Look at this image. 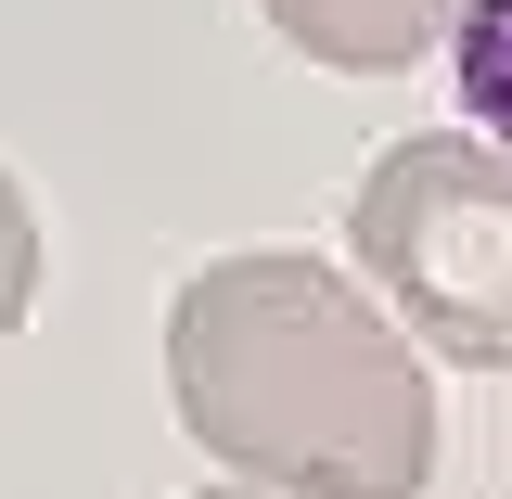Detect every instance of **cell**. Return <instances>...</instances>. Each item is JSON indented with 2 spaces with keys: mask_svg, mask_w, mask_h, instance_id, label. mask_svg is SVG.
<instances>
[{
  "mask_svg": "<svg viewBox=\"0 0 512 499\" xmlns=\"http://www.w3.org/2000/svg\"><path fill=\"white\" fill-rule=\"evenodd\" d=\"M167 397L269 499H423V346L320 256H218L167 295Z\"/></svg>",
  "mask_w": 512,
  "mask_h": 499,
  "instance_id": "cell-1",
  "label": "cell"
},
{
  "mask_svg": "<svg viewBox=\"0 0 512 499\" xmlns=\"http://www.w3.org/2000/svg\"><path fill=\"white\" fill-rule=\"evenodd\" d=\"M26 308H39V218H26V180L0 167V346L26 333Z\"/></svg>",
  "mask_w": 512,
  "mask_h": 499,
  "instance_id": "cell-5",
  "label": "cell"
},
{
  "mask_svg": "<svg viewBox=\"0 0 512 499\" xmlns=\"http://www.w3.org/2000/svg\"><path fill=\"white\" fill-rule=\"evenodd\" d=\"M192 499H269V487H192Z\"/></svg>",
  "mask_w": 512,
  "mask_h": 499,
  "instance_id": "cell-6",
  "label": "cell"
},
{
  "mask_svg": "<svg viewBox=\"0 0 512 499\" xmlns=\"http://www.w3.org/2000/svg\"><path fill=\"white\" fill-rule=\"evenodd\" d=\"M256 13L333 77H397V64H423L461 26V0H256Z\"/></svg>",
  "mask_w": 512,
  "mask_h": 499,
  "instance_id": "cell-3",
  "label": "cell"
},
{
  "mask_svg": "<svg viewBox=\"0 0 512 499\" xmlns=\"http://www.w3.org/2000/svg\"><path fill=\"white\" fill-rule=\"evenodd\" d=\"M346 244L397 295L410 346L512 372V154H487L474 128H423V141L372 154Z\"/></svg>",
  "mask_w": 512,
  "mask_h": 499,
  "instance_id": "cell-2",
  "label": "cell"
},
{
  "mask_svg": "<svg viewBox=\"0 0 512 499\" xmlns=\"http://www.w3.org/2000/svg\"><path fill=\"white\" fill-rule=\"evenodd\" d=\"M448 64H461V116H474V141L512 154V0H461Z\"/></svg>",
  "mask_w": 512,
  "mask_h": 499,
  "instance_id": "cell-4",
  "label": "cell"
}]
</instances>
